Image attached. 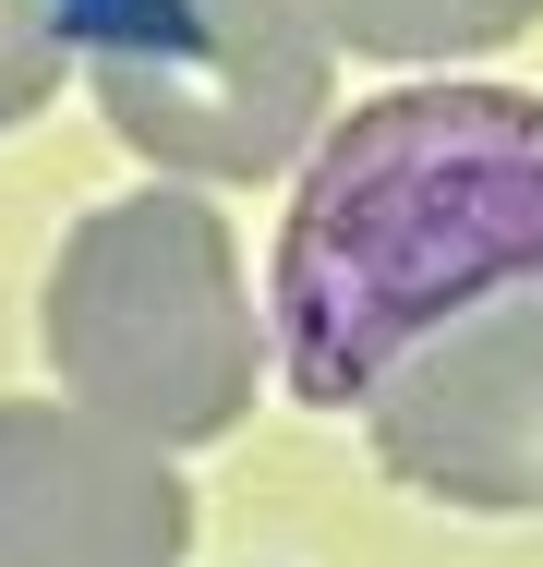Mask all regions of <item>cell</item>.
Returning <instances> with one entry per match:
<instances>
[{
    "label": "cell",
    "instance_id": "1",
    "mask_svg": "<svg viewBox=\"0 0 543 567\" xmlns=\"http://www.w3.org/2000/svg\"><path fill=\"white\" fill-rule=\"evenodd\" d=\"M543 290V97L520 85H399L326 121L278 266H266V362L290 399L362 411L375 374L434 327Z\"/></svg>",
    "mask_w": 543,
    "mask_h": 567
},
{
    "label": "cell",
    "instance_id": "2",
    "mask_svg": "<svg viewBox=\"0 0 543 567\" xmlns=\"http://www.w3.org/2000/svg\"><path fill=\"white\" fill-rule=\"evenodd\" d=\"M37 339H49V374L85 423L157 458L229 435L266 386V302L242 278V241L182 182L109 194L61 229Z\"/></svg>",
    "mask_w": 543,
    "mask_h": 567
},
{
    "label": "cell",
    "instance_id": "3",
    "mask_svg": "<svg viewBox=\"0 0 543 567\" xmlns=\"http://www.w3.org/2000/svg\"><path fill=\"white\" fill-rule=\"evenodd\" d=\"M73 73L109 133L182 194L303 169L338 97V49L290 0H85Z\"/></svg>",
    "mask_w": 543,
    "mask_h": 567
},
{
    "label": "cell",
    "instance_id": "4",
    "mask_svg": "<svg viewBox=\"0 0 543 567\" xmlns=\"http://www.w3.org/2000/svg\"><path fill=\"white\" fill-rule=\"evenodd\" d=\"M362 447L423 507L543 519V290L483 302L423 350H399L362 399Z\"/></svg>",
    "mask_w": 543,
    "mask_h": 567
},
{
    "label": "cell",
    "instance_id": "5",
    "mask_svg": "<svg viewBox=\"0 0 543 567\" xmlns=\"http://www.w3.org/2000/svg\"><path fill=\"white\" fill-rule=\"evenodd\" d=\"M182 458L85 423L73 399H0V567H182Z\"/></svg>",
    "mask_w": 543,
    "mask_h": 567
},
{
    "label": "cell",
    "instance_id": "6",
    "mask_svg": "<svg viewBox=\"0 0 543 567\" xmlns=\"http://www.w3.org/2000/svg\"><path fill=\"white\" fill-rule=\"evenodd\" d=\"M290 12L326 49H362V61H483L543 0H290Z\"/></svg>",
    "mask_w": 543,
    "mask_h": 567
},
{
    "label": "cell",
    "instance_id": "7",
    "mask_svg": "<svg viewBox=\"0 0 543 567\" xmlns=\"http://www.w3.org/2000/svg\"><path fill=\"white\" fill-rule=\"evenodd\" d=\"M73 24L85 0H0V133H24L73 85Z\"/></svg>",
    "mask_w": 543,
    "mask_h": 567
}]
</instances>
